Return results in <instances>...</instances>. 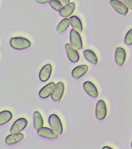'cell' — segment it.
<instances>
[{
    "instance_id": "484cf974",
    "label": "cell",
    "mask_w": 132,
    "mask_h": 149,
    "mask_svg": "<svg viewBox=\"0 0 132 149\" xmlns=\"http://www.w3.org/2000/svg\"><path fill=\"white\" fill-rule=\"evenodd\" d=\"M60 2L63 5L66 6L70 2V0H60Z\"/></svg>"
},
{
    "instance_id": "ba28073f",
    "label": "cell",
    "mask_w": 132,
    "mask_h": 149,
    "mask_svg": "<svg viewBox=\"0 0 132 149\" xmlns=\"http://www.w3.org/2000/svg\"><path fill=\"white\" fill-rule=\"evenodd\" d=\"M37 134L41 137L48 139H55L58 137V135L55 133L54 130L46 127H42L39 129L37 131Z\"/></svg>"
},
{
    "instance_id": "4fadbf2b",
    "label": "cell",
    "mask_w": 132,
    "mask_h": 149,
    "mask_svg": "<svg viewBox=\"0 0 132 149\" xmlns=\"http://www.w3.org/2000/svg\"><path fill=\"white\" fill-rule=\"evenodd\" d=\"M126 53L122 48L118 47L116 50L115 59L116 63L118 66H122L126 59Z\"/></svg>"
},
{
    "instance_id": "8992f818",
    "label": "cell",
    "mask_w": 132,
    "mask_h": 149,
    "mask_svg": "<svg viewBox=\"0 0 132 149\" xmlns=\"http://www.w3.org/2000/svg\"><path fill=\"white\" fill-rule=\"evenodd\" d=\"M64 90V86L63 83L59 82L55 86L51 94V98L55 101H59L62 98Z\"/></svg>"
},
{
    "instance_id": "44dd1931",
    "label": "cell",
    "mask_w": 132,
    "mask_h": 149,
    "mask_svg": "<svg viewBox=\"0 0 132 149\" xmlns=\"http://www.w3.org/2000/svg\"><path fill=\"white\" fill-rule=\"evenodd\" d=\"M70 24V21L68 18H65L61 21L57 28V31L59 33H61L66 30Z\"/></svg>"
},
{
    "instance_id": "d4e9b609",
    "label": "cell",
    "mask_w": 132,
    "mask_h": 149,
    "mask_svg": "<svg viewBox=\"0 0 132 149\" xmlns=\"http://www.w3.org/2000/svg\"><path fill=\"white\" fill-rule=\"evenodd\" d=\"M36 2L39 3H46L49 2L50 0H35Z\"/></svg>"
},
{
    "instance_id": "5bb4252c",
    "label": "cell",
    "mask_w": 132,
    "mask_h": 149,
    "mask_svg": "<svg viewBox=\"0 0 132 149\" xmlns=\"http://www.w3.org/2000/svg\"><path fill=\"white\" fill-rule=\"evenodd\" d=\"M88 67L86 65H81L75 67L72 72V75L74 79H79L86 73Z\"/></svg>"
},
{
    "instance_id": "3957f363",
    "label": "cell",
    "mask_w": 132,
    "mask_h": 149,
    "mask_svg": "<svg viewBox=\"0 0 132 149\" xmlns=\"http://www.w3.org/2000/svg\"><path fill=\"white\" fill-rule=\"evenodd\" d=\"M70 42L72 47L75 49L80 50L83 49L82 38L79 33L75 29H72L70 31Z\"/></svg>"
},
{
    "instance_id": "5b68a950",
    "label": "cell",
    "mask_w": 132,
    "mask_h": 149,
    "mask_svg": "<svg viewBox=\"0 0 132 149\" xmlns=\"http://www.w3.org/2000/svg\"><path fill=\"white\" fill-rule=\"evenodd\" d=\"M107 109L105 102L100 100L97 102L96 107V116L98 120L104 119L106 117Z\"/></svg>"
},
{
    "instance_id": "ffe728a7",
    "label": "cell",
    "mask_w": 132,
    "mask_h": 149,
    "mask_svg": "<svg viewBox=\"0 0 132 149\" xmlns=\"http://www.w3.org/2000/svg\"><path fill=\"white\" fill-rule=\"evenodd\" d=\"M12 113L9 111H3L0 112V125L8 123L12 118Z\"/></svg>"
},
{
    "instance_id": "7c38bea8",
    "label": "cell",
    "mask_w": 132,
    "mask_h": 149,
    "mask_svg": "<svg viewBox=\"0 0 132 149\" xmlns=\"http://www.w3.org/2000/svg\"><path fill=\"white\" fill-rule=\"evenodd\" d=\"M55 86V83L52 82L43 87L39 93V95L42 98H47L51 94Z\"/></svg>"
},
{
    "instance_id": "7a4b0ae2",
    "label": "cell",
    "mask_w": 132,
    "mask_h": 149,
    "mask_svg": "<svg viewBox=\"0 0 132 149\" xmlns=\"http://www.w3.org/2000/svg\"><path fill=\"white\" fill-rule=\"evenodd\" d=\"M48 123L52 129L58 135L62 134L63 127L61 120L57 115L52 114L48 118Z\"/></svg>"
},
{
    "instance_id": "2e32d148",
    "label": "cell",
    "mask_w": 132,
    "mask_h": 149,
    "mask_svg": "<svg viewBox=\"0 0 132 149\" xmlns=\"http://www.w3.org/2000/svg\"><path fill=\"white\" fill-rule=\"evenodd\" d=\"M75 4L74 2H70L63 7L59 11L60 15L63 17H68L71 15L75 10Z\"/></svg>"
},
{
    "instance_id": "7402d4cb",
    "label": "cell",
    "mask_w": 132,
    "mask_h": 149,
    "mask_svg": "<svg viewBox=\"0 0 132 149\" xmlns=\"http://www.w3.org/2000/svg\"><path fill=\"white\" fill-rule=\"evenodd\" d=\"M50 5L54 9L57 11H59L63 8L62 3L58 0H50L49 1Z\"/></svg>"
},
{
    "instance_id": "cb8c5ba5",
    "label": "cell",
    "mask_w": 132,
    "mask_h": 149,
    "mask_svg": "<svg viewBox=\"0 0 132 149\" xmlns=\"http://www.w3.org/2000/svg\"><path fill=\"white\" fill-rule=\"evenodd\" d=\"M122 3L131 10L132 9V0H121Z\"/></svg>"
},
{
    "instance_id": "8fae6325",
    "label": "cell",
    "mask_w": 132,
    "mask_h": 149,
    "mask_svg": "<svg viewBox=\"0 0 132 149\" xmlns=\"http://www.w3.org/2000/svg\"><path fill=\"white\" fill-rule=\"evenodd\" d=\"M84 90L91 97H97L98 96V92L96 86L93 83L86 81L83 84Z\"/></svg>"
},
{
    "instance_id": "4316f807",
    "label": "cell",
    "mask_w": 132,
    "mask_h": 149,
    "mask_svg": "<svg viewBox=\"0 0 132 149\" xmlns=\"http://www.w3.org/2000/svg\"><path fill=\"white\" fill-rule=\"evenodd\" d=\"M105 148L112 149V148L109 147H107V146L104 147L103 148V149H105Z\"/></svg>"
},
{
    "instance_id": "e0dca14e",
    "label": "cell",
    "mask_w": 132,
    "mask_h": 149,
    "mask_svg": "<svg viewBox=\"0 0 132 149\" xmlns=\"http://www.w3.org/2000/svg\"><path fill=\"white\" fill-rule=\"evenodd\" d=\"M33 123L34 127L37 130H39L43 126V119L39 111H36L34 113Z\"/></svg>"
},
{
    "instance_id": "277c9868",
    "label": "cell",
    "mask_w": 132,
    "mask_h": 149,
    "mask_svg": "<svg viewBox=\"0 0 132 149\" xmlns=\"http://www.w3.org/2000/svg\"><path fill=\"white\" fill-rule=\"evenodd\" d=\"M28 121L23 118L18 119L12 125L10 129L11 134L18 133L23 131L27 125Z\"/></svg>"
},
{
    "instance_id": "30bf717a",
    "label": "cell",
    "mask_w": 132,
    "mask_h": 149,
    "mask_svg": "<svg viewBox=\"0 0 132 149\" xmlns=\"http://www.w3.org/2000/svg\"><path fill=\"white\" fill-rule=\"evenodd\" d=\"M52 72V66L50 64L45 65L39 73V77L41 81L45 82L50 77Z\"/></svg>"
},
{
    "instance_id": "ac0fdd59",
    "label": "cell",
    "mask_w": 132,
    "mask_h": 149,
    "mask_svg": "<svg viewBox=\"0 0 132 149\" xmlns=\"http://www.w3.org/2000/svg\"><path fill=\"white\" fill-rule=\"evenodd\" d=\"M69 21L71 26L75 30L79 32H82L83 31V26L82 22L77 16H71L69 18Z\"/></svg>"
},
{
    "instance_id": "9a60e30c",
    "label": "cell",
    "mask_w": 132,
    "mask_h": 149,
    "mask_svg": "<svg viewBox=\"0 0 132 149\" xmlns=\"http://www.w3.org/2000/svg\"><path fill=\"white\" fill-rule=\"evenodd\" d=\"M24 135L23 134H12L9 135L6 138V143L9 145H12L20 141L23 138Z\"/></svg>"
},
{
    "instance_id": "9c48e42d",
    "label": "cell",
    "mask_w": 132,
    "mask_h": 149,
    "mask_svg": "<svg viewBox=\"0 0 132 149\" xmlns=\"http://www.w3.org/2000/svg\"><path fill=\"white\" fill-rule=\"evenodd\" d=\"M65 49L70 61L73 63H77L79 60V56L76 50L74 49L69 44H66Z\"/></svg>"
},
{
    "instance_id": "d6986e66",
    "label": "cell",
    "mask_w": 132,
    "mask_h": 149,
    "mask_svg": "<svg viewBox=\"0 0 132 149\" xmlns=\"http://www.w3.org/2000/svg\"><path fill=\"white\" fill-rule=\"evenodd\" d=\"M84 55L87 60L93 65L98 63V59L94 52L91 50L87 49L83 52Z\"/></svg>"
},
{
    "instance_id": "603a6c76",
    "label": "cell",
    "mask_w": 132,
    "mask_h": 149,
    "mask_svg": "<svg viewBox=\"0 0 132 149\" xmlns=\"http://www.w3.org/2000/svg\"><path fill=\"white\" fill-rule=\"evenodd\" d=\"M125 44L127 45H130L132 44V30L131 29L125 36Z\"/></svg>"
},
{
    "instance_id": "6da1fadb",
    "label": "cell",
    "mask_w": 132,
    "mask_h": 149,
    "mask_svg": "<svg viewBox=\"0 0 132 149\" xmlns=\"http://www.w3.org/2000/svg\"><path fill=\"white\" fill-rule=\"evenodd\" d=\"M10 44L13 48L20 50L29 47L31 43L29 40L24 37H15L10 39Z\"/></svg>"
},
{
    "instance_id": "52a82bcc",
    "label": "cell",
    "mask_w": 132,
    "mask_h": 149,
    "mask_svg": "<svg viewBox=\"0 0 132 149\" xmlns=\"http://www.w3.org/2000/svg\"><path fill=\"white\" fill-rule=\"evenodd\" d=\"M110 3L113 9L119 13L126 15L128 12V8L120 1L118 0H111Z\"/></svg>"
}]
</instances>
